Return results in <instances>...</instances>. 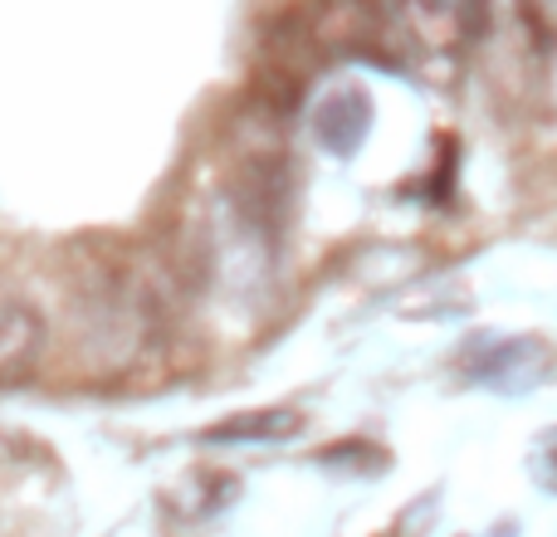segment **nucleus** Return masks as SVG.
Here are the masks:
<instances>
[{
    "label": "nucleus",
    "instance_id": "obj_1",
    "mask_svg": "<svg viewBox=\"0 0 557 537\" xmlns=\"http://www.w3.org/2000/svg\"><path fill=\"white\" fill-rule=\"evenodd\" d=\"M69 362L88 376H123L157 347L166 323L162 278L127 260H94L64 298Z\"/></svg>",
    "mask_w": 557,
    "mask_h": 537
},
{
    "label": "nucleus",
    "instance_id": "obj_2",
    "mask_svg": "<svg viewBox=\"0 0 557 537\" xmlns=\"http://www.w3.org/2000/svg\"><path fill=\"white\" fill-rule=\"evenodd\" d=\"M49 347V317L29 298L0 294V382H25Z\"/></svg>",
    "mask_w": 557,
    "mask_h": 537
},
{
    "label": "nucleus",
    "instance_id": "obj_3",
    "mask_svg": "<svg viewBox=\"0 0 557 537\" xmlns=\"http://www.w3.org/2000/svg\"><path fill=\"white\" fill-rule=\"evenodd\" d=\"M298 425L294 411H255V415H235V421L215 425L211 440H284Z\"/></svg>",
    "mask_w": 557,
    "mask_h": 537
}]
</instances>
